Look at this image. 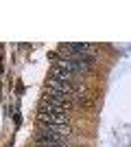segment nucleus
Masks as SVG:
<instances>
[{
  "label": "nucleus",
  "instance_id": "f257e3e1",
  "mask_svg": "<svg viewBox=\"0 0 131 147\" xmlns=\"http://www.w3.org/2000/svg\"><path fill=\"white\" fill-rule=\"evenodd\" d=\"M39 125H68L70 114L68 112H37Z\"/></svg>",
  "mask_w": 131,
  "mask_h": 147
},
{
  "label": "nucleus",
  "instance_id": "f03ea898",
  "mask_svg": "<svg viewBox=\"0 0 131 147\" xmlns=\"http://www.w3.org/2000/svg\"><path fill=\"white\" fill-rule=\"evenodd\" d=\"M39 132L46 136H53V138H59V141H66V143L72 134L70 125H39Z\"/></svg>",
  "mask_w": 131,
  "mask_h": 147
},
{
  "label": "nucleus",
  "instance_id": "7ed1b4c3",
  "mask_svg": "<svg viewBox=\"0 0 131 147\" xmlns=\"http://www.w3.org/2000/svg\"><path fill=\"white\" fill-rule=\"evenodd\" d=\"M35 145L37 147H68L66 141H59V138H53V136H46L42 132L35 134Z\"/></svg>",
  "mask_w": 131,
  "mask_h": 147
},
{
  "label": "nucleus",
  "instance_id": "20e7f679",
  "mask_svg": "<svg viewBox=\"0 0 131 147\" xmlns=\"http://www.w3.org/2000/svg\"><path fill=\"white\" fill-rule=\"evenodd\" d=\"M50 90H55V92H61V94H66V97H72L74 94V88H72V84H68V81H59V79H53L50 77L48 79V86Z\"/></svg>",
  "mask_w": 131,
  "mask_h": 147
},
{
  "label": "nucleus",
  "instance_id": "39448f33",
  "mask_svg": "<svg viewBox=\"0 0 131 147\" xmlns=\"http://www.w3.org/2000/svg\"><path fill=\"white\" fill-rule=\"evenodd\" d=\"M66 51H68V55L70 57H74V55H92L94 53V46L92 44H66Z\"/></svg>",
  "mask_w": 131,
  "mask_h": 147
},
{
  "label": "nucleus",
  "instance_id": "423d86ee",
  "mask_svg": "<svg viewBox=\"0 0 131 147\" xmlns=\"http://www.w3.org/2000/svg\"><path fill=\"white\" fill-rule=\"evenodd\" d=\"M50 77H53V79H59V81H68V84L74 79V75L68 73V70H66V68H61V66H55V68H53Z\"/></svg>",
  "mask_w": 131,
  "mask_h": 147
},
{
  "label": "nucleus",
  "instance_id": "0eeeda50",
  "mask_svg": "<svg viewBox=\"0 0 131 147\" xmlns=\"http://www.w3.org/2000/svg\"><path fill=\"white\" fill-rule=\"evenodd\" d=\"M79 105H85V108H90V105H92V101H90V99H85V97H81V99H79Z\"/></svg>",
  "mask_w": 131,
  "mask_h": 147
}]
</instances>
